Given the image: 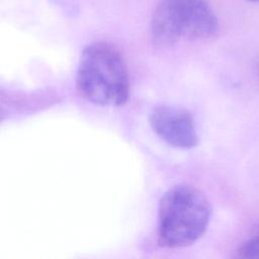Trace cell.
Masks as SVG:
<instances>
[{"mask_svg": "<svg viewBox=\"0 0 259 259\" xmlns=\"http://www.w3.org/2000/svg\"><path fill=\"white\" fill-rule=\"evenodd\" d=\"M250 2H259V0H248Z\"/></svg>", "mask_w": 259, "mask_h": 259, "instance_id": "6", "label": "cell"}, {"mask_svg": "<svg viewBox=\"0 0 259 259\" xmlns=\"http://www.w3.org/2000/svg\"><path fill=\"white\" fill-rule=\"evenodd\" d=\"M234 259H259V236L241 245Z\"/></svg>", "mask_w": 259, "mask_h": 259, "instance_id": "5", "label": "cell"}, {"mask_svg": "<svg viewBox=\"0 0 259 259\" xmlns=\"http://www.w3.org/2000/svg\"><path fill=\"white\" fill-rule=\"evenodd\" d=\"M149 121L156 135L172 147L190 149L198 143L192 114L184 108L170 105L157 106L152 110Z\"/></svg>", "mask_w": 259, "mask_h": 259, "instance_id": "4", "label": "cell"}, {"mask_svg": "<svg viewBox=\"0 0 259 259\" xmlns=\"http://www.w3.org/2000/svg\"><path fill=\"white\" fill-rule=\"evenodd\" d=\"M76 88L88 102L103 106L124 104L128 99L130 82L120 52L106 42L87 46L80 57Z\"/></svg>", "mask_w": 259, "mask_h": 259, "instance_id": "2", "label": "cell"}, {"mask_svg": "<svg viewBox=\"0 0 259 259\" xmlns=\"http://www.w3.org/2000/svg\"><path fill=\"white\" fill-rule=\"evenodd\" d=\"M211 206L202 191L187 185H174L164 192L158 206V243L176 249L195 243L206 231Z\"/></svg>", "mask_w": 259, "mask_h": 259, "instance_id": "1", "label": "cell"}, {"mask_svg": "<svg viewBox=\"0 0 259 259\" xmlns=\"http://www.w3.org/2000/svg\"><path fill=\"white\" fill-rule=\"evenodd\" d=\"M218 28V18L205 0H160L151 21L152 37L162 46L208 38Z\"/></svg>", "mask_w": 259, "mask_h": 259, "instance_id": "3", "label": "cell"}]
</instances>
